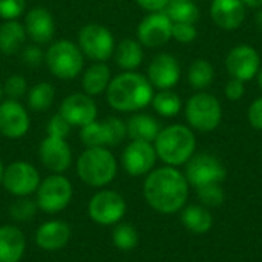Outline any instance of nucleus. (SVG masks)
<instances>
[{
    "label": "nucleus",
    "instance_id": "nucleus-43",
    "mask_svg": "<svg viewBox=\"0 0 262 262\" xmlns=\"http://www.w3.org/2000/svg\"><path fill=\"white\" fill-rule=\"evenodd\" d=\"M135 3L147 12H163L170 0H135Z\"/></svg>",
    "mask_w": 262,
    "mask_h": 262
},
{
    "label": "nucleus",
    "instance_id": "nucleus-28",
    "mask_svg": "<svg viewBox=\"0 0 262 262\" xmlns=\"http://www.w3.org/2000/svg\"><path fill=\"white\" fill-rule=\"evenodd\" d=\"M181 221L187 230L196 235L207 233L213 226V216L204 206H189L181 213Z\"/></svg>",
    "mask_w": 262,
    "mask_h": 262
},
{
    "label": "nucleus",
    "instance_id": "nucleus-29",
    "mask_svg": "<svg viewBox=\"0 0 262 262\" xmlns=\"http://www.w3.org/2000/svg\"><path fill=\"white\" fill-rule=\"evenodd\" d=\"M55 100V89L49 81H38L26 94L28 107L34 112L48 111Z\"/></svg>",
    "mask_w": 262,
    "mask_h": 262
},
{
    "label": "nucleus",
    "instance_id": "nucleus-26",
    "mask_svg": "<svg viewBox=\"0 0 262 262\" xmlns=\"http://www.w3.org/2000/svg\"><path fill=\"white\" fill-rule=\"evenodd\" d=\"M126 129H127V137L130 140L147 141V143H154L161 130L158 120L143 112L134 114L126 121Z\"/></svg>",
    "mask_w": 262,
    "mask_h": 262
},
{
    "label": "nucleus",
    "instance_id": "nucleus-2",
    "mask_svg": "<svg viewBox=\"0 0 262 262\" xmlns=\"http://www.w3.org/2000/svg\"><path fill=\"white\" fill-rule=\"evenodd\" d=\"M106 101L117 112H137L152 103L154 86L146 75L123 71L112 77L106 89Z\"/></svg>",
    "mask_w": 262,
    "mask_h": 262
},
{
    "label": "nucleus",
    "instance_id": "nucleus-10",
    "mask_svg": "<svg viewBox=\"0 0 262 262\" xmlns=\"http://www.w3.org/2000/svg\"><path fill=\"white\" fill-rule=\"evenodd\" d=\"M184 177L190 186L198 189L207 184H223L227 177V170L215 155L198 154L186 163Z\"/></svg>",
    "mask_w": 262,
    "mask_h": 262
},
{
    "label": "nucleus",
    "instance_id": "nucleus-46",
    "mask_svg": "<svg viewBox=\"0 0 262 262\" xmlns=\"http://www.w3.org/2000/svg\"><path fill=\"white\" fill-rule=\"evenodd\" d=\"M256 80H258V86H259V89H261L262 92V68L259 69V72L256 74Z\"/></svg>",
    "mask_w": 262,
    "mask_h": 262
},
{
    "label": "nucleus",
    "instance_id": "nucleus-4",
    "mask_svg": "<svg viewBox=\"0 0 262 262\" xmlns=\"http://www.w3.org/2000/svg\"><path fill=\"white\" fill-rule=\"evenodd\" d=\"M118 166L107 147H86L77 160V173L91 187H104L114 181Z\"/></svg>",
    "mask_w": 262,
    "mask_h": 262
},
{
    "label": "nucleus",
    "instance_id": "nucleus-32",
    "mask_svg": "<svg viewBox=\"0 0 262 262\" xmlns=\"http://www.w3.org/2000/svg\"><path fill=\"white\" fill-rule=\"evenodd\" d=\"M155 109V112L164 118H172L175 115L180 114L181 111V98L178 94H175L172 89H166V91H160L157 94H154L152 103H150Z\"/></svg>",
    "mask_w": 262,
    "mask_h": 262
},
{
    "label": "nucleus",
    "instance_id": "nucleus-18",
    "mask_svg": "<svg viewBox=\"0 0 262 262\" xmlns=\"http://www.w3.org/2000/svg\"><path fill=\"white\" fill-rule=\"evenodd\" d=\"M38 158L52 173H63L72 164V150L66 140L46 135L38 146Z\"/></svg>",
    "mask_w": 262,
    "mask_h": 262
},
{
    "label": "nucleus",
    "instance_id": "nucleus-27",
    "mask_svg": "<svg viewBox=\"0 0 262 262\" xmlns=\"http://www.w3.org/2000/svg\"><path fill=\"white\" fill-rule=\"evenodd\" d=\"M143 45L135 38H124L118 45H115L114 58L120 69L123 71H135L141 66L144 58Z\"/></svg>",
    "mask_w": 262,
    "mask_h": 262
},
{
    "label": "nucleus",
    "instance_id": "nucleus-45",
    "mask_svg": "<svg viewBox=\"0 0 262 262\" xmlns=\"http://www.w3.org/2000/svg\"><path fill=\"white\" fill-rule=\"evenodd\" d=\"M255 25H256L258 31L262 32V8H259L258 12L255 14Z\"/></svg>",
    "mask_w": 262,
    "mask_h": 262
},
{
    "label": "nucleus",
    "instance_id": "nucleus-24",
    "mask_svg": "<svg viewBox=\"0 0 262 262\" xmlns=\"http://www.w3.org/2000/svg\"><path fill=\"white\" fill-rule=\"evenodd\" d=\"M26 249V239L20 229L0 227V262H20Z\"/></svg>",
    "mask_w": 262,
    "mask_h": 262
},
{
    "label": "nucleus",
    "instance_id": "nucleus-6",
    "mask_svg": "<svg viewBox=\"0 0 262 262\" xmlns=\"http://www.w3.org/2000/svg\"><path fill=\"white\" fill-rule=\"evenodd\" d=\"M184 114L190 127L200 132L215 130L223 120V107L220 100L203 91L187 100Z\"/></svg>",
    "mask_w": 262,
    "mask_h": 262
},
{
    "label": "nucleus",
    "instance_id": "nucleus-30",
    "mask_svg": "<svg viewBox=\"0 0 262 262\" xmlns=\"http://www.w3.org/2000/svg\"><path fill=\"white\" fill-rule=\"evenodd\" d=\"M187 80H189V83H190V86L193 89L204 91L215 80V68L212 66V63L209 60H206V58H196L189 66Z\"/></svg>",
    "mask_w": 262,
    "mask_h": 262
},
{
    "label": "nucleus",
    "instance_id": "nucleus-41",
    "mask_svg": "<svg viewBox=\"0 0 262 262\" xmlns=\"http://www.w3.org/2000/svg\"><path fill=\"white\" fill-rule=\"evenodd\" d=\"M224 94L230 101H238L244 97L246 94V86L244 81L238 80V78H232L230 81H227L226 88H224Z\"/></svg>",
    "mask_w": 262,
    "mask_h": 262
},
{
    "label": "nucleus",
    "instance_id": "nucleus-35",
    "mask_svg": "<svg viewBox=\"0 0 262 262\" xmlns=\"http://www.w3.org/2000/svg\"><path fill=\"white\" fill-rule=\"evenodd\" d=\"M196 195L204 207H220L226 200V192L221 184H207L198 187Z\"/></svg>",
    "mask_w": 262,
    "mask_h": 262
},
{
    "label": "nucleus",
    "instance_id": "nucleus-19",
    "mask_svg": "<svg viewBox=\"0 0 262 262\" xmlns=\"http://www.w3.org/2000/svg\"><path fill=\"white\" fill-rule=\"evenodd\" d=\"M147 80L158 91L172 89L181 77V68L178 60L167 52H161L152 58L147 68Z\"/></svg>",
    "mask_w": 262,
    "mask_h": 262
},
{
    "label": "nucleus",
    "instance_id": "nucleus-31",
    "mask_svg": "<svg viewBox=\"0 0 262 262\" xmlns=\"http://www.w3.org/2000/svg\"><path fill=\"white\" fill-rule=\"evenodd\" d=\"M172 23H196L200 18V9L192 0H170L166 11Z\"/></svg>",
    "mask_w": 262,
    "mask_h": 262
},
{
    "label": "nucleus",
    "instance_id": "nucleus-9",
    "mask_svg": "<svg viewBox=\"0 0 262 262\" xmlns=\"http://www.w3.org/2000/svg\"><path fill=\"white\" fill-rule=\"evenodd\" d=\"M72 200V184L61 173H52L37 189V206L45 213H58L68 207Z\"/></svg>",
    "mask_w": 262,
    "mask_h": 262
},
{
    "label": "nucleus",
    "instance_id": "nucleus-8",
    "mask_svg": "<svg viewBox=\"0 0 262 262\" xmlns=\"http://www.w3.org/2000/svg\"><path fill=\"white\" fill-rule=\"evenodd\" d=\"M77 45L83 55L92 61H107L115 51V38L109 28L100 23H88L80 28Z\"/></svg>",
    "mask_w": 262,
    "mask_h": 262
},
{
    "label": "nucleus",
    "instance_id": "nucleus-23",
    "mask_svg": "<svg viewBox=\"0 0 262 262\" xmlns=\"http://www.w3.org/2000/svg\"><path fill=\"white\" fill-rule=\"evenodd\" d=\"M112 80L111 68L106 61H94L81 72V89L91 97L104 94Z\"/></svg>",
    "mask_w": 262,
    "mask_h": 262
},
{
    "label": "nucleus",
    "instance_id": "nucleus-17",
    "mask_svg": "<svg viewBox=\"0 0 262 262\" xmlns=\"http://www.w3.org/2000/svg\"><path fill=\"white\" fill-rule=\"evenodd\" d=\"M226 68L232 78L249 81L256 77L261 69V57L250 45H238L230 49L226 57Z\"/></svg>",
    "mask_w": 262,
    "mask_h": 262
},
{
    "label": "nucleus",
    "instance_id": "nucleus-14",
    "mask_svg": "<svg viewBox=\"0 0 262 262\" xmlns=\"http://www.w3.org/2000/svg\"><path fill=\"white\" fill-rule=\"evenodd\" d=\"M157 158L152 143L132 140L123 150L121 164L130 177H143L154 170Z\"/></svg>",
    "mask_w": 262,
    "mask_h": 262
},
{
    "label": "nucleus",
    "instance_id": "nucleus-36",
    "mask_svg": "<svg viewBox=\"0 0 262 262\" xmlns=\"http://www.w3.org/2000/svg\"><path fill=\"white\" fill-rule=\"evenodd\" d=\"M2 86H3V95H6V98L9 100L20 101L28 94V81L23 75L18 74L9 75Z\"/></svg>",
    "mask_w": 262,
    "mask_h": 262
},
{
    "label": "nucleus",
    "instance_id": "nucleus-37",
    "mask_svg": "<svg viewBox=\"0 0 262 262\" xmlns=\"http://www.w3.org/2000/svg\"><path fill=\"white\" fill-rule=\"evenodd\" d=\"M71 130H72L71 123L60 112L54 114L46 123V135H49V137H57V138L66 140L69 137Z\"/></svg>",
    "mask_w": 262,
    "mask_h": 262
},
{
    "label": "nucleus",
    "instance_id": "nucleus-16",
    "mask_svg": "<svg viewBox=\"0 0 262 262\" xmlns=\"http://www.w3.org/2000/svg\"><path fill=\"white\" fill-rule=\"evenodd\" d=\"M58 112L71 123L72 127H84L95 121L98 117V107L94 97L84 92L69 94L60 104Z\"/></svg>",
    "mask_w": 262,
    "mask_h": 262
},
{
    "label": "nucleus",
    "instance_id": "nucleus-33",
    "mask_svg": "<svg viewBox=\"0 0 262 262\" xmlns=\"http://www.w3.org/2000/svg\"><path fill=\"white\" fill-rule=\"evenodd\" d=\"M114 246L121 252H130L138 246V232L129 223H118L112 232Z\"/></svg>",
    "mask_w": 262,
    "mask_h": 262
},
{
    "label": "nucleus",
    "instance_id": "nucleus-25",
    "mask_svg": "<svg viewBox=\"0 0 262 262\" xmlns=\"http://www.w3.org/2000/svg\"><path fill=\"white\" fill-rule=\"evenodd\" d=\"M28 40L23 23L18 20H3L0 25V52L5 55H17Z\"/></svg>",
    "mask_w": 262,
    "mask_h": 262
},
{
    "label": "nucleus",
    "instance_id": "nucleus-47",
    "mask_svg": "<svg viewBox=\"0 0 262 262\" xmlns=\"http://www.w3.org/2000/svg\"><path fill=\"white\" fill-rule=\"evenodd\" d=\"M3 172H5V166H3V163H2V160H0V184H2V181H3Z\"/></svg>",
    "mask_w": 262,
    "mask_h": 262
},
{
    "label": "nucleus",
    "instance_id": "nucleus-7",
    "mask_svg": "<svg viewBox=\"0 0 262 262\" xmlns=\"http://www.w3.org/2000/svg\"><path fill=\"white\" fill-rule=\"evenodd\" d=\"M127 137L126 123L118 117L95 120L80 129V140L86 147H117Z\"/></svg>",
    "mask_w": 262,
    "mask_h": 262
},
{
    "label": "nucleus",
    "instance_id": "nucleus-11",
    "mask_svg": "<svg viewBox=\"0 0 262 262\" xmlns=\"http://www.w3.org/2000/svg\"><path fill=\"white\" fill-rule=\"evenodd\" d=\"M88 212L94 223L100 226H114L123 220L126 213V201L114 190H101L91 198Z\"/></svg>",
    "mask_w": 262,
    "mask_h": 262
},
{
    "label": "nucleus",
    "instance_id": "nucleus-13",
    "mask_svg": "<svg viewBox=\"0 0 262 262\" xmlns=\"http://www.w3.org/2000/svg\"><path fill=\"white\" fill-rule=\"evenodd\" d=\"M137 40L144 48H161L172 40V20L163 12H149L137 28Z\"/></svg>",
    "mask_w": 262,
    "mask_h": 262
},
{
    "label": "nucleus",
    "instance_id": "nucleus-5",
    "mask_svg": "<svg viewBox=\"0 0 262 262\" xmlns=\"http://www.w3.org/2000/svg\"><path fill=\"white\" fill-rule=\"evenodd\" d=\"M84 55L72 40H57L45 51V64L58 80H74L84 69Z\"/></svg>",
    "mask_w": 262,
    "mask_h": 262
},
{
    "label": "nucleus",
    "instance_id": "nucleus-21",
    "mask_svg": "<svg viewBox=\"0 0 262 262\" xmlns=\"http://www.w3.org/2000/svg\"><path fill=\"white\" fill-rule=\"evenodd\" d=\"M210 17L218 28L235 31L246 20V6L241 0H212Z\"/></svg>",
    "mask_w": 262,
    "mask_h": 262
},
{
    "label": "nucleus",
    "instance_id": "nucleus-40",
    "mask_svg": "<svg viewBox=\"0 0 262 262\" xmlns=\"http://www.w3.org/2000/svg\"><path fill=\"white\" fill-rule=\"evenodd\" d=\"M198 37L196 26L193 23H172V38L180 43H192Z\"/></svg>",
    "mask_w": 262,
    "mask_h": 262
},
{
    "label": "nucleus",
    "instance_id": "nucleus-20",
    "mask_svg": "<svg viewBox=\"0 0 262 262\" xmlns=\"http://www.w3.org/2000/svg\"><path fill=\"white\" fill-rule=\"evenodd\" d=\"M25 31L28 38L35 45H46L54 40L55 20L52 12L45 6H34L25 15Z\"/></svg>",
    "mask_w": 262,
    "mask_h": 262
},
{
    "label": "nucleus",
    "instance_id": "nucleus-12",
    "mask_svg": "<svg viewBox=\"0 0 262 262\" xmlns=\"http://www.w3.org/2000/svg\"><path fill=\"white\" fill-rule=\"evenodd\" d=\"M40 181V173L31 163L14 161L8 167H5L2 184L11 195L20 198L29 196L37 192Z\"/></svg>",
    "mask_w": 262,
    "mask_h": 262
},
{
    "label": "nucleus",
    "instance_id": "nucleus-15",
    "mask_svg": "<svg viewBox=\"0 0 262 262\" xmlns=\"http://www.w3.org/2000/svg\"><path fill=\"white\" fill-rule=\"evenodd\" d=\"M31 118L26 107L18 100L5 98L0 101V135L18 140L29 130Z\"/></svg>",
    "mask_w": 262,
    "mask_h": 262
},
{
    "label": "nucleus",
    "instance_id": "nucleus-48",
    "mask_svg": "<svg viewBox=\"0 0 262 262\" xmlns=\"http://www.w3.org/2000/svg\"><path fill=\"white\" fill-rule=\"evenodd\" d=\"M3 100V86L0 84V101Z\"/></svg>",
    "mask_w": 262,
    "mask_h": 262
},
{
    "label": "nucleus",
    "instance_id": "nucleus-22",
    "mask_svg": "<svg viewBox=\"0 0 262 262\" xmlns=\"http://www.w3.org/2000/svg\"><path fill=\"white\" fill-rule=\"evenodd\" d=\"M71 239V227L60 220H51L43 223L35 233V243L46 252H55L63 249Z\"/></svg>",
    "mask_w": 262,
    "mask_h": 262
},
{
    "label": "nucleus",
    "instance_id": "nucleus-3",
    "mask_svg": "<svg viewBox=\"0 0 262 262\" xmlns=\"http://www.w3.org/2000/svg\"><path fill=\"white\" fill-rule=\"evenodd\" d=\"M157 157L167 166L177 167L186 164L196 149V138L190 127L184 124H170L160 130L154 141Z\"/></svg>",
    "mask_w": 262,
    "mask_h": 262
},
{
    "label": "nucleus",
    "instance_id": "nucleus-39",
    "mask_svg": "<svg viewBox=\"0 0 262 262\" xmlns=\"http://www.w3.org/2000/svg\"><path fill=\"white\" fill-rule=\"evenodd\" d=\"M26 9V0H0V18L17 20Z\"/></svg>",
    "mask_w": 262,
    "mask_h": 262
},
{
    "label": "nucleus",
    "instance_id": "nucleus-38",
    "mask_svg": "<svg viewBox=\"0 0 262 262\" xmlns=\"http://www.w3.org/2000/svg\"><path fill=\"white\" fill-rule=\"evenodd\" d=\"M18 55L23 64H26L28 68H38L45 63V51L40 48V45L35 43L25 45V48L20 51Z\"/></svg>",
    "mask_w": 262,
    "mask_h": 262
},
{
    "label": "nucleus",
    "instance_id": "nucleus-42",
    "mask_svg": "<svg viewBox=\"0 0 262 262\" xmlns=\"http://www.w3.org/2000/svg\"><path fill=\"white\" fill-rule=\"evenodd\" d=\"M247 118L249 123L252 124V127L262 130V97H258L249 107L247 112Z\"/></svg>",
    "mask_w": 262,
    "mask_h": 262
},
{
    "label": "nucleus",
    "instance_id": "nucleus-44",
    "mask_svg": "<svg viewBox=\"0 0 262 262\" xmlns=\"http://www.w3.org/2000/svg\"><path fill=\"white\" fill-rule=\"evenodd\" d=\"M244 3L246 8H253V9H259L262 8V0H241Z\"/></svg>",
    "mask_w": 262,
    "mask_h": 262
},
{
    "label": "nucleus",
    "instance_id": "nucleus-34",
    "mask_svg": "<svg viewBox=\"0 0 262 262\" xmlns=\"http://www.w3.org/2000/svg\"><path fill=\"white\" fill-rule=\"evenodd\" d=\"M38 206L37 201L29 200L28 196H20L17 198V201H14L9 207V215L12 220L18 221V223H25V221H31L37 212Z\"/></svg>",
    "mask_w": 262,
    "mask_h": 262
},
{
    "label": "nucleus",
    "instance_id": "nucleus-1",
    "mask_svg": "<svg viewBox=\"0 0 262 262\" xmlns=\"http://www.w3.org/2000/svg\"><path fill=\"white\" fill-rule=\"evenodd\" d=\"M143 192L147 204L154 210L163 215H172L186 206L189 183L178 169L164 166L147 173Z\"/></svg>",
    "mask_w": 262,
    "mask_h": 262
}]
</instances>
